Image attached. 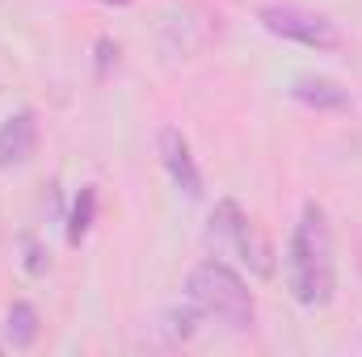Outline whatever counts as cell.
<instances>
[{
	"instance_id": "obj_1",
	"label": "cell",
	"mask_w": 362,
	"mask_h": 357,
	"mask_svg": "<svg viewBox=\"0 0 362 357\" xmlns=\"http://www.w3.org/2000/svg\"><path fill=\"white\" fill-rule=\"evenodd\" d=\"M286 286L295 303L303 307H325L337 286V261H333V231L325 219V206L308 202L286 248Z\"/></svg>"
},
{
	"instance_id": "obj_2",
	"label": "cell",
	"mask_w": 362,
	"mask_h": 357,
	"mask_svg": "<svg viewBox=\"0 0 362 357\" xmlns=\"http://www.w3.org/2000/svg\"><path fill=\"white\" fill-rule=\"evenodd\" d=\"M185 294L202 311V320H219V324H228L236 332L253 328V320H257V307H253V294H249L245 277L228 261H202V265H194L189 277H185Z\"/></svg>"
},
{
	"instance_id": "obj_3",
	"label": "cell",
	"mask_w": 362,
	"mask_h": 357,
	"mask_svg": "<svg viewBox=\"0 0 362 357\" xmlns=\"http://www.w3.org/2000/svg\"><path fill=\"white\" fill-rule=\"evenodd\" d=\"M206 240H211L219 253H228V257L245 261L253 273H270V269H274L270 244L253 231L249 214H245V210H240V202H232V198H223V202L215 206L211 227H206Z\"/></svg>"
},
{
	"instance_id": "obj_4",
	"label": "cell",
	"mask_w": 362,
	"mask_h": 357,
	"mask_svg": "<svg viewBox=\"0 0 362 357\" xmlns=\"http://www.w3.org/2000/svg\"><path fill=\"white\" fill-rule=\"evenodd\" d=\"M257 21L270 34L291 38L299 47H312V51H337L341 47V30L325 13H312V8H299V4H266L257 13Z\"/></svg>"
},
{
	"instance_id": "obj_5",
	"label": "cell",
	"mask_w": 362,
	"mask_h": 357,
	"mask_svg": "<svg viewBox=\"0 0 362 357\" xmlns=\"http://www.w3.org/2000/svg\"><path fill=\"white\" fill-rule=\"evenodd\" d=\"M38 152V118L34 109H17L0 122V169H21Z\"/></svg>"
},
{
	"instance_id": "obj_6",
	"label": "cell",
	"mask_w": 362,
	"mask_h": 357,
	"mask_svg": "<svg viewBox=\"0 0 362 357\" xmlns=\"http://www.w3.org/2000/svg\"><path fill=\"white\" fill-rule=\"evenodd\" d=\"M160 160H165L173 185H177L185 198H202V173H198L194 152H189V143H185V135H181L177 126H165L160 131Z\"/></svg>"
},
{
	"instance_id": "obj_7",
	"label": "cell",
	"mask_w": 362,
	"mask_h": 357,
	"mask_svg": "<svg viewBox=\"0 0 362 357\" xmlns=\"http://www.w3.org/2000/svg\"><path fill=\"white\" fill-rule=\"evenodd\" d=\"M291 97L312 105V109H350V92L341 89L337 80H325V76H303L291 85Z\"/></svg>"
},
{
	"instance_id": "obj_8",
	"label": "cell",
	"mask_w": 362,
	"mask_h": 357,
	"mask_svg": "<svg viewBox=\"0 0 362 357\" xmlns=\"http://www.w3.org/2000/svg\"><path fill=\"white\" fill-rule=\"evenodd\" d=\"M4 341L13 349H30L38 341V311L30 303H13L8 315H4Z\"/></svg>"
},
{
	"instance_id": "obj_9",
	"label": "cell",
	"mask_w": 362,
	"mask_h": 357,
	"mask_svg": "<svg viewBox=\"0 0 362 357\" xmlns=\"http://www.w3.org/2000/svg\"><path fill=\"white\" fill-rule=\"evenodd\" d=\"M93 214H97V185H85L72 202V214H68V244H81L89 236Z\"/></svg>"
},
{
	"instance_id": "obj_10",
	"label": "cell",
	"mask_w": 362,
	"mask_h": 357,
	"mask_svg": "<svg viewBox=\"0 0 362 357\" xmlns=\"http://www.w3.org/2000/svg\"><path fill=\"white\" fill-rule=\"evenodd\" d=\"M21 244H25V269H30V273H47V253H42L30 236H25Z\"/></svg>"
}]
</instances>
